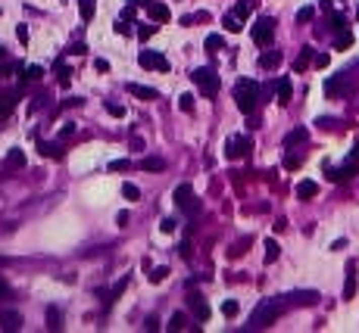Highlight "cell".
Instances as JSON below:
<instances>
[{"label":"cell","instance_id":"28","mask_svg":"<svg viewBox=\"0 0 359 333\" xmlns=\"http://www.w3.org/2000/svg\"><path fill=\"white\" fill-rule=\"evenodd\" d=\"M353 47V34L344 28V31H337V41H334V50H350Z\"/></svg>","mask_w":359,"mask_h":333},{"label":"cell","instance_id":"49","mask_svg":"<svg viewBox=\"0 0 359 333\" xmlns=\"http://www.w3.org/2000/svg\"><path fill=\"white\" fill-rule=\"evenodd\" d=\"M10 72H13V63H4V60H0V78L10 75Z\"/></svg>","mask_w":359,"mask_h":333},{"label":"cell","instance_id":"43","mask_svg":"<svg viewBox=\"0 0 359 333\" xmlns=\"http://www.w3.org/2000/svg\"><path fill=\"white\" fill-rule=\"evenodd\" d=\"M159 231H163V234H172V231H175V218H163V221H159Z\"/></svg>","mask_w":359,"mask_h":333},{"label":"cell","instance_id":"57","mask_svg":"<svg viewBox=\"0 0 359 333\" xmlns=\"http://www.w3.org/2000/svg\"><path fill=\"white\" fill-rule=\"evenodd\" d=\"M356 19H359V4H356Z\"/></svg>","mask_w":359,"mask_h":333},{"label":"cell","instance_id":"18","mask_svg":"<svg viewBox=\"0 0 359 333\" xmlns=\"http://www.w3.org/2000/svg\"><path fill=\"white\" fill-rule=\"evenodd\" d=\"M316 193H319V184H316V181H300V184H297V196H300V199H312Z\"/></svg>","mask_w":359,"mask_h":333},{"label":"cell","instance_id":"12","mask_svg":"<svg viewBox=\"0 0 359 333\" xmlns=\"http://www.w3.org/2000/svg\"><path fill=\"white\" fill-rule=\"evenodd\" d=\"M356 169H359L356 159H350L347 165H340V169H328V178H331V181H337V184H340V181H350V178L356 175Z\"/></svg>","mask_w":359,"mask_h":333},{"label":"cell","instance_id":"40","mask_svg":"<svg viewBox=\"0 0 359 333\" xmlns=\"http://www.w3.org/2000/svg\"><path fill=\"white\" fill-rule=\"evenodd\" d=\"M57 75H60V84H63V87H66V84H69V78H72V72L63 66V60L57 63Z\"/></svg>","mask_w":359,"mask_h":333},{"label":"cell","instance_id":"30","mask_svg":"<svg viewBox=\"0 0 359 333\" xmlns=\"http://www.w3.org/2000/svg\"><path fill=\"white\" fill-rule=\"evenodd\" d=\"M222 25H225V28H228L231 34H238V31L244 28V25H241V16H235V13H228L225 19H222Z\"/></svg>","mask_w":359,"mask_h":333},{"label":"cell","instance_id":"7","mask_svg":"<svg viewBox=\"0 0 359 333\" xmlns=\"http://www.w3.org/2000/svg\"><path fill=\"white\" fill-rule=\"evenodd\" d=\"M281 299H284V305H316L322 296L316 290H294V293L281 296Z\"/></svg>","mask_w":359,"mask_h":333},{"label":"cell","instance_id":"13","mask_svg":"<svg viewBox=\"0 0 359 333\" xmlns=\"http://www.w3.org/2000/svg\"><path fill=\"white\" fill-rule=\"evenodd\" d=\"M278 103L281 106H287V103H291V97H294V84H291V78H278Z\"/></svg>","mask_w":359,"mask_h":333},{"label":"cell","instance_id":"41","mask_svg":"<svg viewBox=\"0 0 359 333\" xmlns=\"http://www.w3.org/2000/svg\"><path fill=\"white\" fill-rule=\"evenodd\" d=\"M312 16H316V10H312V7H300L297 22H312Z\"/></svg>","mask_w":359,"mask_h":333},{"label":"cell","instance_id":"36","mask_svg":"<svg viewBox=\"0 0 359 333\" xmlns=\"http://www.w3.org/2000/svg\"><path fill=\"white\" fill-rule=\"evenodd\" d=\"M238 311H241V305H238L235 299H228V302H222V314H225V318H235Z\"/></svg>","mask_w":359,"mask_h":333},{"label":"cell","instance_id":"32","mask_svg":"<svg viewBox=\"0 0 359 333\" xmlns=\"http://www.w3.org/2000/svg\"><path fill=\"white\" fill-rule=\"evenodd\" d=\"M122 196H125V199H131V202H134V199H141V190L134 187V184H131V181H125V184H122Z\"/></svg>","mask_w":359,"mask_h":333},{"label":"cell","instance_id":"55","mask_svg":"<svg viewBox=\"0 0 359 333\" xmlns=\"http://www.w3.org/2000/svg\"><path fill=\"white\" fill-rule=\"evenodd\" d=\"M0 296H10V287H7L4 281H0Z\"/></svg>","mask_w":359,"mask_h":333},{"label":"cell","instance_id":"58","mask_svg":"<svg viewBox=\"0 0 359 333\" xmlns=\"http://www.w3.org/2000/svg\"><path fill=\"white\" fill-rule=\"evenodd\" d=\"M0 60H4V47H0Z\"/></svg>","mask_w":359,"mask_h":333},{"label":"cell","instance_id":"47","mask_svg":"<svg viewBox=\"0 0 359 333\" xmlns=\"http://www.w3.org/2000/svg\"><path fill=\"white\" fill-rule=\"evenodd\" d=\"M16 38H19L22 44H28V28H25V25H19V28H16Z\"/></svg>","mask_w":359,"mask_h":333},{"label":"cell","instance_id":"2","mask_svg":"<svg viewBox=\"0 0 359 333\" xmlns=\"http://www.w3.org/2000/svg\"><path fill=\"white\" fill-rule=\"evenodd\" d=\"M256 97H259V87H256V81L244 78V81H238V84H235V106L241 109L244 116H250V113L256 109Z\"/></svg>","mask_w":359,"mask_h":333},{"label":"cell","instance_id":"14","mask_svg":"<svg viewBox=\"0 0 359 333\" xmlns=\"http://www.w3.org/2000/svg\"><path fill=\"white\" fill-rule=\"evenodd\" d=\"M38 153L47 156V159H63V146L53 143V140H41V143H38Z\"/></svg>","mask_w":359,"mask_h":333},{"label":"cell","instance_id":"3","mask_svg":"<svg viewBox=\"0 0 359 333\" xmlns=\"http://www.w3.org/2000/svg\"><path fill=\"white\" fill-rule=\"evenodd\" d=\"M194 84L203 90V97H215L219 94V75L209 69V66H200V69H194Z\"/></svg>","mask_w":359,"mask_h":333},{"label":"cell","instance_id":"27","mask_svg":"<svg viewBox=\"0 0 359 333\" xmlns=\"http://www.w3.org/2000/svg\"><path fill=\"white\" fill-rule=\"evenodd\" d=\"M94 0H78V13H81V22H91L94 19Z\"/></svg>","mask_w":359,"mask_h":333},{"label":"cell","instance_id":"45","mask_svg":"<svg viewBox=\"0 0 359 333\" xmlns=\"http://www.w3.org/2000/svg\"><path fill=\"white\" fill-rule=\"evenodd\" d=\"M328 63H331V57H328V53H316V66H319V69H325Z\"/></svg>","mask_w":359,"mask_h":333},{"label":"cell","instance_id":"39","mask_svg":"<svg viewBox=\"0 0 359 333\" xmlns=\"http://www.w3.org/2000/svg\"><path fill=\"white\" fill-rule=\"evenodd\" d=\"M116 34H131V19H116Z\"/></svg>","mask_w":359,"mask_h":333},{"label":"cell","instance_id":"24","mask_svg":"<svg viewBox=\"0 0 359 333\" xmlns=\"http://www.w3.org/2000/svg\"><path fill=\"white\" fill-rule=\"evenodd\" d=\"M4 165H7V169H22V165H25V153L22 150H10Z\"/></svg>","mask_w":359,"mask_h":333},{"label":"cell","instance_id":"52","mask_svg":"<svg viewBox=\"0 0 359 333\" xmlns=\"http://www.w3.org/2000/svg\"><path fill=\"white\" fill-rule=\"evenodd\" d=\"M316 125H322V128H334V125H337V122H334V119H319V122H316Z\"/></svg>","mask_w":359,"mask_h":333},{"label":"cell","instance_id":"16","mask_svg":"<svg viewBox=\"0 0 359 333\" xmlns=\"http://www.w3.org/2000/svg\"><path fill=\"white\" fill-rule=\"evenodd\" d=\"M147 13H150V19H153V22H169V19H172V13H169L166 4H150Z\"/></svg>","mask_w":359,"mask_h":333},{"label":"cell","instance_id":"56","mask_svg":"<svg viewBox=\"0 0 359 333\" xmlns=\"http://www.w3.org/2000/svg\"><path fill=\"white\" fill-rule=\"evenodd\" d=\"M353 159H359V140H356V153H353Z\"/></svg>","mask_w":359,"mask_h":333},{"label":"cell","instance_id":"10","mask_svg":"<svg viewBox=\"0 0 359 333\" xmlns=\"http://www.w3.org/2000/svg\"><path fill=\"white\" fill-rule=\"evenodd\" d=\"M175 202H178V206H182V209H197L191 184H178V187H175Z\"/></svg>","mask_w":359,"mask_h":333},{"label":"cell","instance_id":"48","mask_svg":"<svg viewBox=\"0 0 359 333\" xmlns=\"http://www.w3.org/2000/svg\"><path fill=\"white\" fill-rule=\"evenodd\" d=\"M69 53H72V57H81V53H87V47H84V44H72Z\"/></svg>","mask_w":359,"mask_h":333},{"label":"cell","instance_id":"23","mask_svg":"<svg viewBox=\"0 0 359 333\" xmlns=\"http://www.w3.org/2000/svg\"><path fill=\"white\" fill-rule=\"evenodd\" d=\"M312 60H316V57H312V47H303V50H300V57H297V63H294V72H303Z\"/></svg>","mask_w":359,"mask_h":333},{"label":"cell","instance_id":"11","mask_svg":"<svg viewBox=\"0 0 359 333\" xmlns=\"http://www.w3.org/2000/svg\"><path fill=\"white\" fill-rule=\"evenodd\" d=\"M0 327H4L7 333L22 330V314L19 311H0Z\"/></svg>","mask_w":359,"mask_h":333},{"label":"cell","instance_id":"34","mask_svg":"<svg viewBox=\"0 0 359 333\" xmlns=\"http://www.w3.org/2000/svg\"><path fill=\"white\" fill-rule=\"evenodd\" d=\"M185 327H188V318H185L182 311H178V314H172V318H169V330H185Z\"/></svg>","mask_w":359,"mask_h":333},{"label":"cell","instance_id":"51","mask_svg":"<svg viewBox=\"0 0 359 333\" xmlns=\"http://www.w3.org/2000/svg\"><path fill=\"white\" fill-rule=\"evenodd\" d=\"M153 31H156L153 25H147V28H144V25H141V28H138V34H141V38H150V34H153Z\"/></svg>","mask_w":359,"mask_h":333},{"label":"cell","instance_id":"15","mask_svg":"<svg viewBox=\"0 0 359 333\" xmlns=\"http://www.w3.org/2000/svg\"><path fill=\"white\" fill-rule=\"evenodd\" d=\"M356 296V262L347 265V281H344V299H353Z\"/></svg>","mask_w":359,"mask_h":333},{"label":"cell","instance_id":"38","mask_svg":"<svg viewBox=\"0 0 359 333\" xmlns=\"http://www.w3.org/2000/svg\"><path fill=\"white\" fill-rule=\"evenodd\" d=\"M166 277H169V268H153L150 271V284H163Z\"/></svg>","mask_w":359,"mask_h":333},{"label":"cell","instance_id":"44","mask_svg":"<svg viewBox=\"0 0 359 333\" xmlns=\"http://www.w3.org/2000/svg\"><path fill=\"white\" fill-rule=\"evenodd\" d=\"M300 162H303L300 156H287V159H284V169H291V172H294V169H300Z\"/></svg>","mask_w":359,"mask_h":333},{"label":"cell","instance_id":"29","mask_svg":"<svg viewBox=\"0 0 359 333\" xmlns=\"http://www.w3.org/2000/svg\"><path fill=\"white\" fill-rule=\"evenodd\" d=\"M278 255H281V246L275 243V240H265V265H272Z\"/></svg>","mask_w":359,"mask_h":333},{"label":"cell","instance_id":"46","mask_svg":"<svg viewBox=\"0 0 359 333\" xmlns=\"http://www.w3.org/2000/svg\"><path fill=\"white\" fill-rule=\"evenodd\" d=\"M110 169H113V172H125V169H128V159H116V162H110Z\"/></svg>","mask_w":359,"mask_h":333},{"label":"cell","instance_id":"25","mask_svg":"<svg viewBox=\"0 0 359 333\" xmlns=\"http://www.w3.org/2000/svg\"><path fill=\"white\" fill-rule=\"evenodd\" d=\"M281 63V53L278 50H268V53H262V57H259V66L262 69H275Z\"/></svg>","mask_w":359,"mask_h":333},{"label":"cell","instance_id":"26","mask_svg":"<svg viewBox=\"0 0 359 333\" xmlns=\"http://www.w3.org/2000/svg\"><path fill=\"white\" fill-rule=\"evenodd\" d=\"M206 50L209 53H219V50H225V38H222V34H206Z\"/></svg>","mask_w":359,"mask_h":333},{"label":"cell","instance_id":"4","mask_svg":"<svg viewBox=\"0 0 359 333\" xmlns=\"http://www.w3.org/2000/svg\"><path fill=\"white\" fill-rule=\"evenodd\" d=\"M250 34H253V41H256L259 47H265L268 41H272V34H275V19H272V16H259Z\"/></svg>","mask_w":359,"mask_h":333},{"label":"cell","instance_id":"9","mask_svg":"<svg viewBox=\"0 0 359 333\" xmlns=\"http://www.w3.org/2000/svg\"><path fill=\"white\" fill-rule=\"evenodd\" d=\"M188 305L194 308L197 321H209V305H206V299H203L200 293H188Z\"/></svg>","mask_w":359,"mask_h":333},{"label":"cell","instance_id":"31","mask_svg":"<svg viewBox=\"0 0 359 333\" xmlns=\"http://www.w3.org/2000/svg\"><path fill=\"white\" fill-rule=\"evenodd\" d=\"M41 78H44V69H41V66H28V69H25V75H22L19 81L25 84V81H41Z\"/></svg>","mask_w":359,"mask_h":333},{"label":"cell","instance_id":"6","mask_svg":"<svg viewBox=\"0 0 359 333\" xmlns=\"http://www.w3.org/2000/svg\"><path fill=\"white\" fill-rule=\"evenodd\" d=\"M250 150H253V140L244 137V134L228 137V143H225V156H228V159H241V156H247Z\"/></svg>","mask_w":359,"mask_h":333},{"label":"cell","instance_id":"21","mask_svg":"<svg viewBox=\"0 0 359 333\" xmlns=\"http://www.w3.org/2000/svg\"><path fill=\"white\" fill-rule=\"evenodd\" d=\"M128 94H134L141 100H156V90L153 87H144V84H128Z\"/></svg>","mask_w":359,"mask_h":333},{"label":"cell","instance_id":"33","mask_svg":"<svg viewBox=\"0 0 359 333\" xmlns=\"http://www.w3.org/2000/svg\"><path fill=\"white\" fill-rule=\"evenodd\" d=\"M103 109H106L110 116H116V119H122V116H125V106H122V103H113V100H106V103H103Z\"/></svg>","mask_w":359,"mask_h":333},{"label":"cell","instance_id":"37","mask_svg":"<svg viewBox=\"0 0 359 333\" xmlns=\"http://www.w3.org/2000/svg\"><path fill=\"white\" fill-rule=\"evenodd\" d=\"M344 28H347L344 13H334V16H331V31H344Z\"/></svg>","mask_w":359,"mask_h":333},{"label":"cell","instance_id":"35","mask_svg":"<svg viewBox=\"0 0 359 333\" xmlns=\"http://www.w3.org/2000/svg\"><path fill=\"white\" fill-rule=\"evenodd\" d=\"M178 109H182V113H194V94H182V97H178Z\"/></svg>","mask_w":359,"mask_h":333},{"label":"cell","instance_id":"53","mask_svg":"<svg viewBox=\"0 0 359 333\" xmlns=\"http://www.w3.org/2000/svg\"><path fill=\"white\" fill-rule=\"evenodd\" d=\"M69 134H75V125H66L63 131H60V137H69Z\"/></svg>","mask_w":359,"mask_h":333},{"label":"cell","instance_id":"17","mask_svg":"<svg viewBox=\"0 0 359 333\" xmlns=\"http://www.w3.org/2000/svg\"><path fill=\"white\" fill-rule=\"evenodd\" d=\"M141 169L144 172H163L166 169V159L163 156H144L141 159Z\"/></svg>","mask_w":359,"mask_h":333},{"label":"cell","instance_id":"19","mask_svg":"<svg viewBox=\"0 0 359 333\" xmlns=\"http://www.w3.org/2000/svg\"><path fill=\"white\" fill-rule=\"evenodd\" d=\"M306 137H309V131H306V128H294V131L284 137V146H297V143H306Z\"/></svg>","mask_w":359,"mask_h":333},{"label":"cell","instance_id":"50","mask_svg":"<svg viewBox=\"0 0 359 333\" xmlns=\"http://www.w3.org/2000/svg\"><path fill=\"white\" fill-rule=\"evenodd\" d=\"M116 225H119V228L128 225V212H119V215H116Z\"/></svg>","mask_w":359,"mask_h":333},{"label":"cell","instance_id":"22","mask_svg":"<svg viewBox=\"0 0 359 333\" xmlns=\"http://www.w3.org/2000/svg\"><path fill=\"white\" fill-rule=\"evenodd\" d=\"M47 327H50V330H63V314H60L57 305L47 308Z\"/></svg>","mask_w":359,"mask_h":333},{"label":"cell","instance_id":"1","mask_svg":"<svg viewBox=\"0 0 359 333\" xmlns=\"http://www.w3.org/2000/svg\"><path fill=\"white\" fill-rule=\"evenodd\" d=\"M281 308H284V302H278V299H262V302L253 308V314H250V330H265V327H272V324L278 321Z\"/></svg>","mask_w":359,"mask_h":333},{"label":"cell","instance_id":"20","mask_svg":"<svg viewBox=\"0 0 359 333\" xmlns=\"http://www.w3.org/2000/svg\"><path fill=\"white\" fill-rule=\"evenodd\" d=\"M344 87H347V78H344V75H334L331 81H325V94H328V97H334V94H340Z\"/></svg>","mask_w":359,"mask_h":333},{"label":"cell","instance_id":"54","mask_svg":"<svg viewBox=\"0 0 359 333\" xmlns=\"http://www.w3.org/2000/svg\"><path fill=\"white\" fill-rule=\"evenodd\" d=\"M144 327H147V330H159V321L156 318H147V324H144Z\"/></svg>","mask_w":359,"mask_h":333},{"label":"cell","instance_id":"5","mask_svg":"<svg viewBox=\"0 0 359 333\" xmlns=\"http://www.w3.org/2000/svg\"><path fill=\"white\" fill-rule=\"evenodd\" d=\"M138 63L144 69H153V72H169V60L159 50H141L138 53Z\"/></svg>","mask_w":359,"mask_h":333},{"label":"cell","instance_id":"8","mask_svg":"<svg viewBox=\"0 0 359 333\" xmlns=\"http://www.w3.org/2000/svg\"><path fill=\"white\" fill-rule=\"evenodd\" d=\"M16 103H19V94H16V90H4V94H0V122H7L13 116Z\"/></svg>","mask_w":359,"mask_h":333},{"label":"cell","instance_id":"42","mask_svg":"<svg viewBox=\"0 0 359 333\" xmlns=\"http://www.w3.org/2000/svg\"><path fill=\"white\" fill-rule=\"evenodd\" d=\"M231 13H235V16H241V19H247V16H250V4H244V0H241V4H238L235 10H231Z\"/></svg>","mask_w":359,"mask_h":333}]
</instances>
